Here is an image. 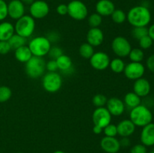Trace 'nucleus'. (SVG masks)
Instances as JSON below:
<instances>
[{
	"instance_id": "09e8293b",
	"label": "nucleus",
	"mask_w": 154,
	"mask_h": 153,
	"mask_svg": "<svg viewBox=\"0 0 154 153\" xmlns=\"http://www.w3.org/2000/svg\"><path fill=\"white\" fill-rule=\"evenodd\" d=\"M54 153H65V152H63V151H61V150H58V151L54 152Z\"/></svg>"
},
{
	"instance_id": "9b49d317",
	"label": "nucleus",
	"mask_w": 154,
	"mask_h": 153,
	"mask_svg": "<svg viewBox=\"0 0 154 153\" xmlns=\"http://www.w3.org/2000/svg\"><path fill=\"white\" fill-rule=\"evenodd\" d=\"M50 7L43 0L34 1L29 6V13L32 17L35 19H43L48 15Z\"/></svg>"
},
{
	"instance_id": "f8f14e48",
	"label": "nucleus",
	"mask_w": 154,
	"mask_h": 153,
	"mask_svg": "<svg viewBox=\"0 0 154 153\" xmlns=\"http://www.w3.org/2000/svg\"><path fill=\"white\" fill-rule=\"evenodd\" d=\"M110 57L106 52L99 51L94 52L91 58H90V62L92 67L98 70H105L109 67Z\"/></svg>"
},
{
	"instance_id": "79ce46f5",
	"label": "nucleus",
	"mask_w": 154,
	"mask_h": 153,
	"mask_svg": "<svg viewBox=\"0 0 154 153\" xmlns=\"http://www.w3.org/2000/svg\"><path fill=\"white\" fill-rule=\"evenodd\" d=\"M146 65L149 70L154 73V54L150 56L146 61Z\"/></svg>"
},
{
	"instance_id": "dca6fc26",
	"label": "nucleus",
	"mask_w": 154,
	"mask_h": 153,
	"mask_svg": "<svg viewBox=\"0 0 154 153\" xmlns=\"http://www.w3.org/2000/svg\"><path fill=\"white\" fill-rule=\"evenodd\" d=\"M151 86L150 82L144 77L135 80L133 84V92L139 97L144 98L148 95L150 92Z\"/></svg>"
},
{
	"instance_id": "37998d69",
	"label": "nucleus",
	"mask_w": 154,
	"mask_h": 153,
	"mask_svg": "<svg viewBox=\"0 0 154 153\" xmlns=\"http://www.w3.org/2000/svg\"><path fill=\"white\" fill-rule=\"evenodd\" d=\"M46 37L51 43V42L57 41V40H58V38H59V34H57V33L54 32H51L49 33V34H48V35L46 36Z\"/></svg>"
},
{
	"instance_id": "72a5a7b5",
	"label": "nucleus",
	"mask_w": 154,
	"mask_h": 153,
	"mask_svg": "<svg viewBox=\"0 0 154 153\" xmlns=\"http://www.w3.org/2000/svg\"><path fill=\"white\" fill-rule=\"evenodd\" d=\"M139 42L140 48L142 50H147L152 46L153 44V40L149 35H146L143 37L142 38L138 40Z\"/></svg>"
},
{
	"instance_id": "393cba45",
	"label": "nucleus",
	"mask_w": 154,
	"mask_h": 153,
	"mask_svg": "<svg viewBox=\"0 0 154 153\" xmlns=\"http://www.w3.org/2000/svg\"><path fill=\"white\" fill-rule=\"evenodd\" d=\"M8 41L9 44H10L11 50H15L17 48L26 45V38L17 34H14Z\"/></svg>"
},
{
	"instance_id": "a19ab883",
	"label": "nucleus",
	"mask_w": 154,
	"mask_h": 153,
	"mask_svg": "<svg viewBox=\"0 0 154 153\" xmlns=\"http://www.w3.org/2000/svg\"><path fill=\"white\" fill-rule=\"evenodd\" d=\"M56 10H57V14H59L60 15H62V16L68 14V5L65 4H59L57 7Z\"/></svg>"
},
{
	"instance_id": "423d86ee",
	"label": "nucleus",
	"mask_w": 154,
	"mask_h": 153,
	"mask_svg": "<svg viewBox=\"0 0 154 153\" xmlns=\"http://www.w3.org/2000/svg\"><path fill=\"white\" fill-rule=\"evenodd\" d=\"M62 85L63 79L57 72H48L42 78V86L48 92H57L61 88Z\"/></svg>"
},
{
	"instance_id": "bb28decb",
	"label": "nucleus",
	"mask_w": 154,
	"mask_h": 153,
	"mask_svg": "<svg viewBox=\"0 0 154 153\" xmlns=\"http://www.w3.org/2000/svg\"><path fill=\"white\" fill-rule=\"evenodd\" d=\"M94 47L93 46L87 43H84L80 46L79 53L82 58L86 59H90L92 56L94 54Z\"/></svg>"
},
{
	"instance_id": "4be33fe9",
	"label": "nucleus",
	"mask_w": 154,
	"mask_h": 153,
	"mask_svg": "<svg viewBox=\"0 0 154 153\" xmlns=\"http://www.w3.org/2000/svg\"><path fill=\"white\" fill-rule=\"evenodd\" d=\"M32 56L29 48L26 45L20 46L14 50V57L18 62L22 63H26Z\"/></svg>"
},
{
	"instance_id": "39448f33",
	"label": "nucleus",
	"mask_w": 154,
	"mask_h": 153,
	"mask_svg": "<svg viewBox=\"0 0 154 153\" xmlns=\"http://www.w3.org/2000/svg\"><path fill=\"white\" fill-rule=\"evenodd\" d=\"M35 28V20L30 15L24 14L22 17L17 20L14 26L16 34L26 38L30 37L33 34Z\"/></svg>"
},
{
	"instance_id": "a18cd8bd",
	"label": "nucleus",
	"mask_w": 154,
	"mask_h": 153,
	"mask_svg": "<svg viewBox=\"0 0 154 153\" xmlns=\"http://www.w3.org/2000/svg\"><path fill=\"white\" fill-rule=\"evenodd\" d=\"M148 35L151 38L152 40L154 41V23L152 24L148 28Z\"/></svg>"
},
{
	"instance_id": "ea45409f",
	"label": "nucleus",
	"mask_w": 154,
	"mask_h": 153,
	"mask_svg": "<svg viewBox=\"0 0 154 153\" xmlns=\"http://www.w3.org/2000/svg\"><path fill=\"white\" fill-rule=\"evenodd\" d=\"M46 70H48V72H57V70H59L56 60L51 59L46 62Z\"/></svg>"
},
{
	"instance_id": "f3484780",
	"label": "nucleus",
	"mask_w": 154,
	"mask_h": 153,
	"mask_svg": "<svg viewBox=\"0 0 154 153\" xmlns=\"http://www.w3.org/2000/svg\"><path fill=\"white\" fill-rule=\"evenodd\" d=\"M140 140L141 143L145 146H154V123L150 122L142 128Z\"/></svg>"
},
{
	"instance_id": "49530a36",
	"label": "nucleus",
	"mask_w": 154,
	"mask_h": 153,
	"mask_svg": "<svg viewBox=\"0 0 154 153\" xmlns=\"http://www.w3.org/2000/svg\"><path fill=\"white\" fill-rule=\"evenodd\" d=\"M93 133L96 134H101L102 131H103V129H102V128L99 127V126L94 125L93 126Z\"/></svg>"
},
{
	"instance_id": "20e7f679",
	"label": "nucleus",
	"mask_w": 154,
	"mask_h": 153,
	"mask_svg": "<svg viewBox=\"0 0 154 153\" xmlns=\"http://www.w3.org/2000/svg\"><path fill=\"white\" fill-rule=\"evenodd\" d=\"M28 46L32 56L44 57L48 55L51 47V43L46 36H37L30 40Z\"/></svg>"
},
{
	"instance_id": "cd10ccee",
	"label": "nucleus",
	"mask_w": 154,
	"mask_h": 153,
	"mask_svg": "<svg viewBox=\"0 0 154 153\" xmlns=\"http://www.w3.org/2000/svg\"><path fill=\"white\" fill-rule=\"evenodd\" d=\"M131 62H141L144 58V51L141 48H134L131 50L129 56Z\"/></svg>"
},
{
	"instance_id": "c03bdc74",
	"label": "nucleus",
	"mask_w": 154,
	"mask_h": 153,
	"mask_svg": "<svg viewBox=\"0 0 154 153\" xmlns=\"http://www.w3.org/2000/svg\"><path fill=\"white\" fill-rule=\"evenodd\" d=\"M120 146H129L130 145V140L128 137H123L121 140H120Z\"/></svg>"
},
{
	"instance_id": "c9c22d12",
	"label": "nucleus",
	"mask_w": 154,
	"mask_h": 153,
	"mask_svg": "<svg viewBox=\"0 0 154 153\" xmlns=\"http://www.w3.org/2000/svg\"><path fill=\"white\" fill-rule=\"evenodd\" d=\"M103 132L106 136H116L117 135V125L110 123L103 128Z\"/></svg>"
},
{
	"instance_id": "f257e3e1",
	"label": "nucleus",
	"mask_w": 154,
	"mask_h": 153,
	"mask_svg": "<svg viewBox=\"0 0 154 153\" xmlns=\"http://www.w3.org/2000/svg\"><path fill=\"white\" fill-rule=\"evenodd\" d=\"M151 13L144 5L132 7L126 14V20L133 27L147 26L151 21Z\"/></svg>"
},
{
	"instance_id": "f03ea898",
	"label": "nucleus",
	"mask_w": 154,
	"mask_h": 153,
	"mask_svg": "<svg viewBox=\"0 0 154 153\" xmlns=\"http://www.w3.org/2000/svg\"><path fill=\"white\" fill-rule=\"evenodd\" d=\"M129 119L136 127H141L150 124L153 120V113L145 105L140 104L131 110Z\"/></svg>"
},
{
	"instance_id": "de8ad7c7",
	"label": "nucleus",
	"mask_w": 154,
	"mask_h": 153,
	"mask_svg": "<svg viewBox=\"0 0 154 153\" xmlns=\"http://www.w3.org/2000/svg\"><path fill=\"white\" fill-rule=\"evenodd\" d=\"M20 1L22 2L24 4H29L30 5V4H31L32 3L35 1V0H20Z\"/></svg>"
},
{
	"instance_id": "f704fd0d",
	"label": "nucleus",
	"mask_w": 154,
	"mask_h": 153,
	"mask_svg": "<svg viewBox=\"0 0 154 153\" xmlns=\"http://www.w3.org/2000/svg\"><path fill=\"white\" fill-rule=\"evenodd\" d=\"M63 54V50L59 46H51L49 52H48V56L51 58V59L56 60L57 58L62 56Z\"/></svg>"
},
{
	"instance_id": "ddd939ff",
	"label": "nucleus",
	"mask_w": 154,
	"mask_h": 153,
	"mask_svg": "<svg viewBox=\"0 0 154 153\" xmlns=\"http://www.w3.org/2000/svg\"><path fill=\"white\" fill-rule=\"evenodd\" d=\"M25 14V6L20 0H11L8 4V16L17 20Z\"/></svg>"
},
{
	"instance_id": "3c124183",
	"label": "nucleus",
	"mask_w": 154,
	"mask_h": 153,
	"mask_svg": "<svg viewBox=\"0 0 154 153\" xmlns=\"http://www.w3.org/2000/svg\"><path fill=\"white\" fill-rule=\"evenodd\" d=\"M18 153H23V152H18Z\"/></svg>"
},
{
	"instance_id": "473e14b6",
	"label": "nucleus",
	"mask_w": 154,
	"mask_h": 153,
	"mask_svg": "<svg viewBox=\"0 0 154 153\" xmlns=\"http://www.w3.org/2000/svg\"><path fill=\"white\" fill-rule=\"evenodd\" d=\"M107 101H108V98L106 96L103 94H97L96 95L93 96V104L96 107H102V106H105L106 105Z\"/></svg>"
},
{
	"instance_id": "a878e982",
	"label": "nucleus",
	"mask_w": 154,
	"mask_h": 153,
	"mask_svg": "<svg viewBox=\"0 0 154 153\" xmlns=\"http://www.w3.org/2000/svg\"><path fill=\"white\" fill-rule=\"evenodd\" d=\"M125 66H126V64H125L124 61L119 57L111 60L109 64L111 70L116 74L123 73L125 69Z\"/></svg>"
},
{
	"instance_id": "b1692460",
	"label": "nucleus",
	"mask_w": 154,
	"mask_h": 153,
	"mask_svg": "<svg viewBox=\"0 0 154 153\" xmlns=\"http://www.w3.org/2000/svg\"><path fill=\"white\" fill-rule=\"evenodd\" d=\"M123 102L125 104V106L132 110L141 104V97L135 94L134 92H130L126 94L123 99Z\"/></svg>"
},
{
	"instance_id": "6e6552de",
	"label": "nucleus",
	"mask_w": 154,
	"mask_h": 153,
	"mask_svg": "<svg viewBox=\"0 0 154 153\" xmlns=\"http://www.w3.org/2000/svg\"><path fill=\"white\" fill-rule=\"evenodd\" d=\"M112 50L119 58H123L129 56L132 46L131 44L126 38L123 36H117L111 43Z\"/></svg>"
},
{
	"instance_id": "4c0bfd02",
	"label": "nucleus",
	"mask_w": 154,
	"mask_h": 153,
	"mask_svg": "<svg viewBox=\"0 0 154 153\" xmlns=\"http://www.w3.org/2000/svg\"><path fill=\"white\" fill-rule=\"evenodd\" d=\"M11 50L10 44L8 40H0V54L6 55Z\"/></svg>"
},
{
	"instance_id": "2f4dec72",
	"label": "nucleus",
	"mask_w": 154,
	"mask_h": 153,
	"mask_svg": "<svg viewBox=\"0 0 154 153\" xmlns=\"http://www.w3.org/2000/svg\"><path fill=\"white\" fill-rule=\"evenodd\" d=\"M12 92L8 86H0V103H5L11 98Z\"/></svg>"
},
{
	"instance_id": "c756f323",
	"label": "nucleus",
	"mask_w": 154,
	"mask_h": 153,
	"mask_svg": "<svg viewBox=\"0 0 154 153\" xmlns=\"http://www.w3.org/2000/svg\"><path fill=\"white\" fill-rule=\"evenodd\" d=\"M132 35L134 38L139 40L144 36L148 35V28H147V26L133 27L132 30Z\"/></svg>"
},
{
	"instance_id": "e433bc0d",
	"label": "nucleus",
	"mask_w": 154,
	"mask_h": 153,
	"mask_svg": "<svg viewBox=\"0 0 154 153\" xmlns=\"http://www.w3.org/2000/svg\"><path fill=\"white\" fill-rule=\"evenodd\" d=\"M8 16V4L4 0H0V21H2Z\"/></svg>"
},
{
	"instance_id": "9d476101",
	"label": "nucleus",
	"mask_w": 154,
	"mask_h": 153,
	"mask_svg": "<svg viewBox=\"0 0 154 153\" xmlns=\"http://www.w3.org/2000/svg\"><path fill=\"white\" fill-rule=\"evenodd\" d=\"M123 73L125 76L129 80H136L139 78L143 77L145 73V67L141 62H131L126 64Z\"/></svg>"
},
{
	"instance_id": "aec40b11",
	"label": "nucleus",
	"mask_w": 154,
	"mask_h": 153,
	"mask_svg": "<svg viewBox=\"0 0 154 153\" xmlns=\"http://www.w3.org/2000/svg\"><path fill=\"white\" fill-rule=\"evenodd\" d=\"M115 9V5L111 0H99L96 4V13L102 16H111Z\"/></svg>"
},
{
	"instance_id": "2eb2a0df",
	"label": "nucleus",
	"mask_w": 154,
	"mask_h": 153,
	"mask_svg": "<svg viewBox=\"0 0 154 153\" xmlns=\"http://www.w3.org/2000/svg\"><path fill=\"white\" fill-rule=\"evenodd\" d=\"M101 148L107 153H117L120 149V141L115 136H104L100 142Z\"/></svg>"
},
{
	"instance_id": "1a4fd4ad",
	"label": "nucleus",
	"mask_w": 154,
	"mask_h": 153,
	"mask_svg": "<svg viewBox=\"0 0 154 153\" xmlns=\"http://www.w3.org/2000/svg\"><path fill=\"white\" fill-rule=\"evenodd\" d=\"M111 117L112 116L105 106L96 107V109L93 111V116H92L94 125L99 126L102 129L111 123Z\"/></svg>"
},
{
	"instance_id": "58836bf2",
	"label": "nucleus",
	"mask_w": 154,
	"mask_h": 153,
	"mask_svg": "<svg viewBox=\"0 0 154 153\" xmlns=\"http://www.w3.org/2000/svg\"><path fill=\"white\" fill-rule=\"evenodd\" d=\"M147 146L141 144H136L132 147L130 150V153H147Z\"/></svg>"
},
{
	"instance_id": "6ab92c4d",
	"label": "nucleus",
	"mask_w": 154,
	"mask_h": 153,
	"mask_svg": "<svg viewBox=\"0 0 154 153\" xmlns=\"http://www.w3.org/2000/svg\"><path fill=\"white\" fill-rule=\"evenodd\" d=\"M136 126L130 119H124L118 123L117 125V134L122 137H129L132 135L135 130Z\"/></svg>"
},
{
	"instance_id": "4468645a",
	"label": "nucleus",
	"mask_w": 154,
	"mask_h": 153,
	"mask_svg": "<svg viewBox=\"0 0 154 153\" xmlns=\"http://www.w3.org/2000/svg\"><path fill=\"white\" fill-rule=\"evenodd\" d=\"M106 108L111 116H119L124 112L126 106L123 100L118 98L114 97L108 99V101L106 103Z\"/></svg>"
},
{
	"instance_id": "412c9836",
	"label": "nucleus",
	"mask_w": 154,
	"mask_h": 153,
	"mask_svg": "<svg viewBox=\"0 0 154 153\" xmlns=\"http://www.w3.org/2000/svg\"><path fill=\"white\" fill-rule=\"evenodd\" d=\"M56 62H57V66H58V69L63 73H70L71 70H73L72 60L69 56L63 54L56 59Z\"/></svg>"
},
{
	"instance_id": "0eeeda50",
	"label": "nucleus",
	"mask_w": 154,
	"mask_h": 153,
	"mask_svg": "<svg viewBox=\"0 0 154 153\" xmlns=\"http://www.w3.org/2000/svg\"><path fill=\"white\" fill-rule=\"evenodd\" d=\"M68 5V14L75 20H83L88 16L87 5L80 0H73Z\"/></svg>"
},
{
	"instance_id": "7ed1b4c3",
	"label": "nucleus",
	"mask_w": 154,
	"mask_h": 153,
	"mask_svg": "<svg viewBox=\"0 0 154 153\" xmlns=\"http://www.w3.org/2000/svg\"><path fill=\"white\" fill-rule=\"evenodd\" d=\"M25 64L26 74L32 79H38L42 76L46 70V62L43 57L32 56Z\"/></svg>"
},
{
	"instance_id": "c85d7f7f",
	"label": "nucleus",
	"mask_w": 154,
	"mask_h": 153,
	"mask_svg": "<svg viewBox=\"0 0 154 153\" xmlns=\"http://www.w3.org/2000/svg\"><path fill=\"white\" fill-rule=\"evenodd\" d=\"M111 16L112 20L117 24H122L126 20V14L121 9H115Z\"/></svg>"
},
{
	"instance_id": "603ef678",
	"label": "nucleus",
	"mask_w": 154,
	"mask_h": 153,
	"mask_svg": "<svg viewBox=\"0 0 154 153\" xmlns=\"http://www.w3.org/2000/svg\"><path fill=\"white\" fill-rule=\"evenodd\" d=\"M153 113H154V110H153Z\"/></svg>"
},
{
	"instance_id": "7c9ffc66",
	"label": "nucleus",
	"mask_w": 154,
	"mask_h": 153,
	"mask_svg": "<svg viewBox=\"0 0 154 153\" xmlns=\"http://www.w3.org/2000/svg\"><path fill=\"white\" fill-rule=\"evenodd\" d=\"M102 22V16L98 13H93L89 16L88 23L91 28H99Z\"/></svg>"
},
{
	"instance_id": "8fccbe9b",
	"label": "nucleus",
	"mask_w": 154,
	"mask_h": 153,
	"mask_svg": "<svg viewBox=\"0 0 154 153\" xmlns=\"http://www.w3.org/2000/svg\"><path fill=\"white\" fill-rule=\"evenodd\" d=\"M147 153H154V151H151L150 152H147Z\"/></svg>"
},
{
	"instance_id": "5701e85b",
	"label": "nucleus",
	"mask_w": 154,
	"mask_h": 153,
	"mask_svg": "<svg viewBox=\"0 0 154 153\" xmlns=\"http://www.w3.org/2000/svg\"><path fill=\"white\" fill-rule=\"evenodd\" d=\"M14 32L13 24L9 22H2L0 23V40H8Z\"/></svg>"
},
{
	"instance_id": "a211bd4d",
	"label": "nucleus",
	"mask_w": 154,
	"mask_h": 153,
	"mask_svg": "<svg viewBox=\"0 0 154 153\" xmlns=\"http://www.w3.org/2000/svg\"><path fill=\"white\" fill-rule=\"evenodd\" d=\"M104 33L99 28H91L87 34V41L91 46H99L104 41Z\"/></svg>"
}]
</instances>
